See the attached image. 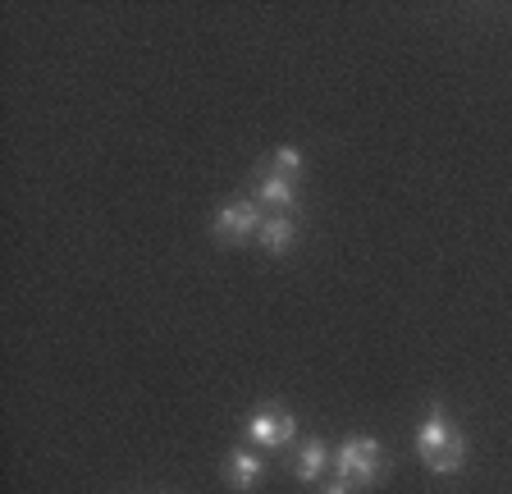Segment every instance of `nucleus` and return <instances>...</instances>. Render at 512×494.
Here are the masks:
<instances>
[{"label":"nucleus","instance_id":"obj_1","mask_svg":"<svg viewBox=\"0 0 512 494\" xmlns=\"http://www.w3.org/2000/svg\"><path fill=\"white\" fill-rule=\"evenodd\" d=\"M334 472H339V481H348V485H375L380 472H384L380 440H371V435H352V440H343L339 449H334Z\"/></svg>","mask_w":512,"mask_h":494},{"label":"nucleus","instance_id":"obj_2","mask_svg":"<svg viewBox=\"0 0 512 494\" xmlns=\"http://www.w3.org/2000/svg\"><path fill=\"white\" fill-rule=\"evenodd\" d=\"M261 206L247 202V197H238V202H224L220 211H215L211 220V234L220 238V243H247V238L261 234Z\"/></svg>","mask_w":512,"mask_h":494},{"label":"nucleus","instance_id":"obj_3","mask_svg":"<svg viewBox=\"0 0 512 494\" xmlns=\"http://www.w3.org/2000/svg\"><path fill=\"white\" fill-rule=\"evenodd\" d=\"M293 435H298V421L284 408H256L247 417V440L261 449H284V444H293Z\"/></svg>","mask_w":512,"mask_h":494},{"label":"nucleus","instance_id":"obj_4","mask_svg":"<svg viewBox=\"0 0 512 494\" xmlns=\"http://www.w3.org/2000/svg\"><path fill=\"white\" fill-rule=\"evenodd\" d=\"M220 476H224V485H229V490L247 494L256 481H261V476H266V458H256L252 449H234L229 458H224Z\"/></svg>","mask_w":512,"mask_h":494},{"label":"nucleus","instance_id":"obj_5","mask_svg":"<svg viewBox=\"0 0 512 494\" xmlns=\"http://www.w3.org/2000/svg\"><path fill=\"white\" fill-rule=\"evenodd\" d=\"M458 430L448 426V417H444V408H430V417L421 421V430H416V458L421 462H435L439 453L448 449V440H453Z\"/></svg>","mask_w":512,"mask_h":494},{"label":"nucleus","instance_id":"obj_6","mask_svg":"<svg viewBox=\"0 0 512 494\" xmlns=\"http://www.w3.org/2000/svg\"><path fill=\"white\" fill-rule=\"evenodd\" d=\"M334 462V453H330V444L320 440V435H311V440H302V449H298V462H293V472H298V481H316L325 467Z\"/></svg>","mask_w":512,"mask_h":494},{"label":"nucleus","instance_id":"obj_7","mask_svg":"<svg viewBox=\"0 0 512 494\" xmlns=\"http://www.w3.org/2000/svg\"><path fill=\"white\" fill-rule=\"evenodd\" d=\"M256 202L275 206V211H288V206L298 202V183L284 179V174H261V183H256Z\"/></svg>","mask_w":512,"mask_h":494},{"label":"nucleus","instance_id":"obj_8","mask_svg":"<svg viewBox=\"0 0 512 494\" xmlns=\"http://www.w3.org/2000/svg\"><path fill=\"white\" fill-rule=\"evenodd\" d=\"M293 238H298V225H293L288 215H270L266 225H261V247H266V252H275V257L293 247Z\"/></svg>","mask_w":512,"mask_h":494},{"label":"nucleus","instance_id":"obj_9","mask_svg":"<svg viewBox=\"0 0 512 494\" xmlns=\"http://www.w3.org/2000/svg\"><path fill=\"white\" fill-rule=\"evenodd\" d=\"M270 174H284V179L298 183L302 179V151L298 147H279L275 156H270Z\"/></svg>","mask_w":512,"mask_h":494},{"label":"nucleus","instance_id":"obj_10","mask_svg":"<svg viewBox=\"0 0 512 494\" xmlns=\"http://www.w3.org/2000/svg\"><path fill=\"white\" fill-rule=\"evenodd\" d=\"M320 494H352V485H348V481H334V485H325Z\"/></svg>","mask_w":512,"mask_h":494}]
</instances>
